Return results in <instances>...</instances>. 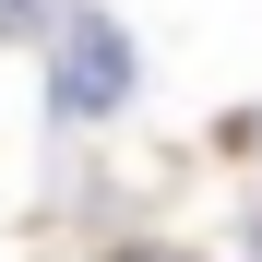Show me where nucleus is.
Instances as JSON below:
<instances>
[{
  "instance_id": "nucleus-3",
  "label": "nucleus",
  "mask_w": 262,
  "mask_h": 262,
  "mask_svg": "<svg viewBox=\"0 0 262 262\" xmlns=\"http://www.w3.org/2000/svg\"><path fill=\"white\" fill-rule=\"evenodd\" d=\"M107 262H191V250H179V238H119Z\"/></svg>"
},
{
  "instance_id": "nucleus-4",
  "label": "nucleus",
  "mask_w": 262,
  "mask_h": 262,
  "mask_svg": "<svg viewBox=\"0 0 262 262\" xmlns=\"http://www.w3.org/2000/svg\"><path fill=\"white\" fill-rule=\"evenodd\" d=\"M250 155H262V119H250Z\"/></svg>"
},
{
  "instance_id": "nucleus-1",
  "label": "nucleus",
  "mask_w": 262,
  "mask_h": 262,
  "mask_svg": "<svg viewBox=\"0 0 262 262\" xmlns=\"http://www.w3.org/2000/svg\"><path fill=\"white\" fill-rule=\"evenodd\" d=\"M131 83H143V48H131V24L96 12V0H72L48 24V119L60 131H96L131 107Z\"/></svg>"
},
{
  "instance_id": "nucleus-2",
  "label": "nucleus",
  "mask_w": 262,
  "mask_h": 262,
  "mask_svg": "<svg viewBox=\"0 0 262 262\" xmlns=\"http://www.w3.org/2000/svg\"><path fill=\"white\" fill-rule=\"evenodd\" d=\"M60 12H72V0H0V36H12V48H48Z\"/></svg>"
}]
</instances>
